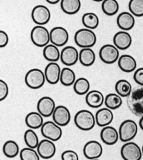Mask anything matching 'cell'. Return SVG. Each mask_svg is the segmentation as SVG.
Returning <instances> with one entry per match:
<instances>
[{
  "instance_id": "1",
  "label": "cell",
  "mask_w": 143,
  "mask_h": 160,
  "mask_svg": "<svg viewBox=\"0 0 143 160\" xmlns=\"http://www.w3.org/2000/svg\"><path fill=\"white\" fill-rule=\"evenodd\" d=\"M126 102L132 113L136 116H143V86L132 89L127 97Z\"/></svg>"
},
{
  "instance_id": "2",
  "label": "cell",
  "mask_w": 143,
  "mask_h": 160,
  "mask_svg": "<svg viewBox=\"0 0 143 160\" xmlns=\"http://www.w3.org/2000/svg\"><path fill=\"white\" fill-rule=\"evenodd\" d=\"M74 121L77 127L84 131L93 129L96 124L95 116L91 112L86 109L81 110L75 114Z\"/></svg>"
},
{
  "instance_id": "3",
  "label": "cell",
  "mask_w": 143,
  "mask_h": 160,
  "mask_svg": "<svg viewBox=\"0 0 143 160\" xmlns=\"http://www.w3.org/2000/svg\"><path fill=\"white\" fill-rule=\"evenodd\" d=\"M74 42L81 48H92L96 43V35L92 30L81 28L75 32Z\"/></svg>"
},
{
  "instance_id": "4",
  "label": "cell",
  "mask_w": 143,
  "mask_h": 160,
  "mask_svg": "<svg viewBox=\"0 0 143 160\" xmlns=\"http://www.w3.org/2000/svg\"><path fill=\"white\" fill-rule=\"evenodd\" d=\"M46 81L44 72L42 70L34 68L29 70L25 76L26 85L32 89L42 88Z\"/></svg>"
},
{
  "instance_id": "5",
  "label": "cell",
  "mask_w": 143,
  "mask_h": 160,
  "mask_svg": "<svg viewBox=\"0 0 143 160\" xmlns=\"http://www.w3.org/2000/svg\"><path fill=\"white\" fill-rule=\"evenodd\" d=\"M138 125L131 119H127L120 124L119 130V139L123 142L130 141L138 133Z\"/></svg>"
},
{
  "instance_id": "6",
  "label": "cell",
  "mask_w": 143,
  "mask_h": 160,
  "mask_svg": "<svg viewBox=\"0 0 143 160\" xmlns=\"http://www.w3.org/2000/svg\"><path fill=\"white\" fill-rule=\"evenodd\" d=\"M30 38L35 46L45 47L50 42V32L44 26L37 25L31 30Z\"/></svg>"
},
{
  "instance_id": "7",
  "label": "cell",
  "mask_w": 143,
  "mask_h": 160,
  "mask_svg": "<svg viewBox=\"0 0 143 160\" xmlns=\"http://www.w3.org/2000/svg\"><path fill=\"white\" fill-rule=\"evenodd\" d=\"M40 128L42 136L53 142L59 140L62 136V130L60 126L54 121L44 122Z\"/></svg>"
},
{
  "instance_id": "8",
  "label": "cell",
  "mask_w": 143,
  "mask_h": 160,
  "mask_svg": "<svg viewBox=\"0 0 143 160\" xmlns=\"http://www.w3.org/2000/svg\"><path fill=\"white\" fill-rule=\"evenodd\" d=\"M119 50L115 45L106 44L99 51V57L103 62L107 64H112L119 58Z\"/></svg>"
},
{
  "instance_id": "9",
  "label": "cell",
  "mask_w": 143,
  "mask_h": 160,
  "mask_svg": "<svg viewBox=\"0 0 143 160\" xmlns=\"http://www.w3.org/2000/svg\"><path fill=\"white\" fill-rule=\"evenodd\" d=\"M121 155L124 160H140L142 158V151L136 143L129 141L121 147Z\"/></svg>"
},
{
  "instance_id": "10",
  "label": "cell",
  "mask_w": 143,
  "mask_h": 160,
  "mask_svg": "<svg viewBox=\"0 0 143 160\" xmlns=\"http://www.w3.org/2000/svg\"><path fill=\"white\" fill-rule=\"evenodd\" d=\"M51 18L49 9L47 6L42 5L35 6L31 11L33 21L38 25H44L48 23Z\"/></svg>"
},
{
  "instance_id": "11",
  "label": "cell",
  "mask_w": 143,
  "mask_h": 160,
  "mask_svg": "<svg viewBox=\"0 0 143 160\" xmlns=\"http://www.w3.org/2000/svg\"><path fill=\"white\" fill-rule=\"evenodd\" d=\"M69 33L65 28L57 26L50 31V42L58 47L65 45L69 40Z\"/></svg>"
},
{
  "instance_id": "12",
  "label": "cell",
  "mask_w": 143,
  "mask_h": 160,
  "mask_svg": "<svg viewBox=\"0 0 143 160\" xmlns=\"http://www.w3.org/2000/svg\"><path fill=\"white\" fill-rule=\"evenodd\" d=\"M52 117L53 121L58 126H66L70 122L71 114L68 108L64 106H58L55 107Z\"/></svg>"
},
{
  "instance_id": "13",
  "label": "cell",
  "mask_w": 143,
  "mask_h": 160,
  "mask_svg": "<svg viewBox=\"0 0 143 160\" xmlns=\"http://www.w3.org/2000/svg\"><path fill=\"white\" fill-rule=\"evenodd\" d=\"M60 59L66 66L71 67L75 65L79 60L77 49L72 46L65 47L60 52Z\"/></svg>"
},
{
  "instance_id": "14",
  "label": "cell",
  "mask_w": 143,
  "mask_h": 160,
  "mask_svg": "<svg viewBox=\"0 0 143 160\" xmlns=\"http://www.w3.org/2000/svg\"><path fill=\"white\" fill-rule=\"evenodd\" d=\"M37 148L40 158L43 159L51 158L56 153V146L53 141L47 138L39 142Z\"/></svg>"
},
{
  "instance_id": "15",
  "label": "cell",
  "mask_w": 143,
  "mask_h": 160,
  "mask_svg": "<svg viewBox=\"0 0 143 160\" xmlns=\"http://www.w3.org/2000/svg\"><path fill=\"white\" fill-rule=\"evenodd\" d=\"M56 106L53 99L50 97H43L39 99L37 103V110L43 117L52 116Z\"/></svg>"
},
{
  "instance_id": "16",
  "label": "cell",
  "mask_w": 143,
  "mask_h": 160,
  "mask_svg": "<svg viewBox=\"0 0 143 160\" xmlns=\"http://www.w3.org/2000/svg\"><path fill=\"white\" fill-rule=\"evenodd\" d=\"M83 151L86 158L89 160H94L101 156L103 148L100 142L96 141H90L85 144Z\"/></svg>"
},
{
  "instance_id": "17",
  "label": "cell",
  "mask_w": 143,
  "mask_h": 160,
  "mask_svg": "<svg viewBox=\"0 0 143 160\" xmlns=\"http://www.w3.org/2000/svg\"><path fill=\"white\" fill-rule=\"evenodd\" d=\"M44 72L48 83L54 85L59 82L61 69L57 62H50L46 66Z\"/></svg>"
},
{
  "instance_id": "18",
  "label": "cell",
  "mask_w": 143,
  "mask_h": 160,
  "mask_svg": "<svg viewBox=\"0 0 143 160\" xmlns=\"http://www.w3.org/2000/svg\"><path fill=\"white\" fill-rule=\"evenodd\" d=\"M113 42L115 47L119 50H126L132 44V38L126 31L117 32L114 36Z\"/></svg>"
},
{
  "instance_id": "19",
  "label": "cell",
  "mask_w": 143,
  "mask_h": 160,
  "mask_svg": "<svg viewBox=\"0 0 143 160\" xmlns=\"http://www.w3.org/2000/svg\"><path fill=\"white\" fill-rule=\"evenodd\" d=\"M100 137L102 142L107 145H114L119 139V132L113 127H104L101 131Z\"/></svg>"
},
{
  "instance_id": "20",
  "label": "cell",
  "mask_w": 143,
  "mask_h": 160,
  "mask_svg": "<svg viewBox=\"0 0 143 160\" xmlns=\"http://www.w3.org/2000/svg\"><path fill=\"white\" fill-rule=\"evenodd\" d=\"M116 22L118 27L123 31H129L135 25V20L130 12H122L117 16Z\"/></svg>"
},
{
  "instance_id": "21",
  "label": "cell",
  "mask_w": 143,
  "mask_h": 160,
  "mask_svg": "<svg viewBox=\"0 0 143 160\" xmlns=\"http://www.w3.org/2000/svg\"><path fill=\"white\" fill-rule=\"evenodd\" d=\"M114 114L110 109L103 108L99 109L95 115L96 123L99 127L109 126L114 119Z\"/></svg>"
},
{
  "instance_id": "22",
  "label": "cell",
  "mask_w": 143,
  "mask_h": 160,
  "mask_svg": "<svg viewBox=\"0 0 143 160\" xmlns=\"http://www.w3.org/2000/svg\"><path fill=\"white\" fill-rule=\"evenodd\" d=\"M117 61L119 67L124 72H133L135 70L137 67L135 59L130 55H122L119 57Z\"/></svg>"
},
{
  "instance_id": "23",
  "label": "cell",
  "mask_w": 143,
  "mask_h": 160,
  "mask_svg": "<svg viewBox=\"0 0 143 160\" xmlns=\"http://www.w3.org/2000/svg\"><path fill=\"white\" fill-rule=\"evenodd\" d=\"M86 102L87 104L93 108H97L104 103V94L99 91L92 90L86 94Z\"/></svg>"
},
{
  "instance_id": "24",
  "label": "cell",
  "mask_w": 143,
  "mask_h": 160,
  "mask_svg": "<svg viewBox=\"0 0 143 160\" xmlns=\"http://www.w3.org/2000/svg\"><path fill=\"white\" fill-rule=\"evenodd\" d=\"M25 121L26 126L33 129H39L44 123L43 117L38 112H31L28 114Z\"/></svg>"
},
{
  "instance_id": "25",
  "label": "cell",
  "mask_w": 143,
  "mask_h": 160,
  "mask_svg": "<svg viewBox=\"0 0 143 160\" xmlns=\"http://www.w3.org/2000/svg\"><path fill=\"white\" fill-rule=\"evenodd\" d=\"M60 8L63 11L68 15H74L78 12L81 8L80 0H61Z\"/></svg>"
},
{
  "instance_id": "26",
  "label": "cell",
  "mask_w": 143,
  "mask_h": 160,
  "mask_svg": "<svg viewBox=\"0 0 143 160\" xmlns=\"http://www.w3.org/2000/svg\"><path fill=\"white\" fill-rule=\"evenodd\" d=\"M79 60L84 67H90L96 60V54L91 48H82L79 52Z\"/></svg>"
},
{
  "instance_id": "27",
  "label": "cell",
  "mask_w": 143,
  "mask_h": 160,
  "mask_svg": "<svg viewBox=\"0 0 143 160\" xmlns=\"http://www.w3.org/2000/svg\"><path fill=\"white\" fill-rule=\"evenodd\" d=\"M45 59L50 62H57L60 59V52L58 47L53 44H48L43 52Z\"/></svg>"
},
{
  "instance_id": "28",
  "label": "cell",
  "mask_w": 143,
  "mask_h": 160,
  "mask_svg": "<svg viewBox=\"0 0 143 160\" xmlns=\"http://www.w3.org/2000/svg\"><path fill=\"white\" fill-rule=\"evenodd\" d=\"M59 81L65 87L73 85L75 81V72L69 68H64L61 70Z\"/></svg>"
},
{
  "instance_id": "29",
  "label": "cell",
  "mask_w": 143,
  "mask_h": 160,
  "mask_svg": "<svg viewBox=\"0 0 143 160\" xmlns=\"http://www.w3.org/2000/svg\"><path fill=\"white\" fill-rule=\"evenodd\" d=\"M3 154L7 158H16L20 153L19 146L15 141L9 140L3 145Z\"/></svg>"
},
{
  "instance_id": "30",
  "label": "cell",
  "mask_w": 143,
  "mask_h": 160,
  "mask_svg": "<svg viewBox=\"0 0 143 160\" xmlns=\"http://www.w3.org/2000/svg\"><path fill=\"white\" fill-rule=\"evenodd\" d=\"M101 8L105 14L111 16L118 12L119 4L117 0H104L102 3Z\"/></svg>"
},
{
  "instance_id": "31",
  "label": "cell",
  "mask_w": 143,
  "mask_h": 160,
  "mask_svg": "<svg viewBox=\"0 0 143 160\" xmlns=\"http://www.w3.org/2000/svg\"><path fill=\"white\" fill-rule=\"evenodd\" d=\"M90 88V83L85 78H79L73 84V89L76 94L82 96L88 93Z\"/></svg>"
},
{
  "instance_id": "32",
  "label": "cell",
  "mask_w": 143,
  "mask_h": 160,
  "mask_svg": "<svg viewBox=\"0 0 143 160\" xmlns=\"http://www.w3.org/2000/svg\"><path fill=\"white\" fill-rule=\"evenodd\" d=\"M104 103L107 108L115 110L120 108L122 104L121 97L117 94L110 93L105 98Z\"/></svg>"
},
{
  "instance_id": "33",
  "label": "cell",
  "mask_w": 143,
  "mask_h": 160,
  "mask_svg": "<svg viewBox=\"0 0 143 160\" xmlns=\"http://www.w3.org/2000/svg\"><path fill=\"white\" fill-rule=\"evenodd\" d=\"M115 91L117 94L121 97H127L132 91V85L125 79L118 80L115 84Z\"/></svg>"
},
{
  "instance_id": "34",
  "label": "cell",
  "mask_w": 143,
  "mask_h": 160,
  "mask_svg": "<svg viewBox=\"0 0 143 160\" xmlns=\"http://www.w3.org/2000/svg\"><path fill=\"white\" fill-rule=\"evenodd\" d=\"M82 22L86 28L94 30L99 26L100 20L99 17L96 13L87 12L83 15L82 18Z\"/></svg>"
},
{
  "instance_id": "35",
  "label": "cell",
  "mask_w": 143,
  "mask_h": 160,
  "mask_svg": "<svg viewBox=\"0 0 143 160\" xmlns=\"http://www.w3.org/2000/svg\"><path fill=\"white\" fill-rule=\"evenodd\" d=\"M24 141L28 147L36 148L39 144V138L33 129L26 130L24 133Z\"/></svg>"
},
{
  "instance_id": "36",
  "label": "cell",
  "mask_w": 143,
  "mask_h": 160,
  "mask_svg": "<svg viewBox=\"0 0 143 160\" xmlns=\"http://www.w3.org/2000/svg\"><path fill=\"white\" fill-rule=\"evenodd\" d=\"M128 6L130 13L133 15L143 16V0H130Z\"/></svg>"
},
{
  "instance_id": "37",
  "label": "cell",
  "mask_w": 143,
  "mask_h": 160,
  "mask_svg": "<svg viewBox=\"0 0 143 160\" xmlns=\"http://www.w3.org/2000/svg\"><path fill=\"white\" fill-rule=\"evenodd\" d=\"M20 158L21 160H39L40 156L35 148L30 147L23 148L20 152Z\"/></svg>"
},
{
  "instance_id": "38",
  "label": "cell",
  "mask_w": 143,
  "mask_h": 160,
  "mask_svg": "<svg viewBox=\"0 0 143 160\" xmlns=\"http://www.w3.org/2000/svg\"><path fill=\"white\" fill-rule=\"evenodd\" d=\"M9 88L8 84L4 80L0 79V102L4 101L8 97Z\"/></svg>"
},
{
  "instance_id": "39",
  "label": "cell",
  "mask_w": 143,
  "mask_h": 160,
  "mask_svg": "<svg viewBox=\"0 0 143 160\" xmlns=\"http://www.w3.org/2000/svg\"><path fill=\"white\" fill-rule=\"evenodd\" d=\"M63 160H78V155L75 151L72 150H67L64 151L61 156Z\"/></svg>"
},
{
  "instance_id": "40",
  "label": "cell",
  "mask_w": 143,
  "mask_h": 160,
  "mask_svg": "<svg viewBox=\"0 0 143 160\" xmlns=\"http://www.w3.org/2000/svg\"><path fill=\"white\" fill-rule=\"evenodd\" d=\"M134 80L138 85L143 86V68H139L134 74Z\"/></svg>"
},
{
  "instance_id": "41",
  "label": "cell",
  "mask_w": 143,
  "mask_h": 160,
  "mask_svg": "<svg viewBox=\"0 0 143 160\" xmlns=\"http://www.w3.org/2000/svg\"><path fill=\"white\" fill-rule=\"evenodd\" d=\"M9 42V37L5 31L0 30V48L7 46Z\"/></svg>"
},
{
  "instance_id": "42",
  "label": "cell",
  "mask_w": 143,
  "mask_h": 160,
  "mask_svg": "<svg viewBox=\"0 0 143 160\" xmlns=\"http://www.w3.org/2000/svg\"><path fill=\"white\" fill-rule=\"evenodd\" d=\"M61 0H46L47 2L49 3L50 4H52V5H55V4H57L59 2H60Z\"/></svg>"
},
{
  "instance_id": "43",
  "label": "cell",
  "mask_w": 143,
  "mask_h": 160,
  "mask_svg": "<svg viewBox=\"0 0 143 160\" xmlns=\"http://www.w3.org/2000/svg\"><path fill=\"white\" fill-rule=\"evenodd\" d=\"M139 126L143 131V116L141 117L139 121Z\"/></svg>"
},
{
  "instance_id": "44",
  "label": "cell",
  "mask_w": 143,
  "mask_h": 160,
  "mask_svg": "<svg viewBox=\"0 0 143 160\" xmlns=\"http://www.w3.org/2000/svg\"><path fill=\"white\" fill-rule=\"evenodd\" d=\"M95 2H102L104 0H92Z\"/></svg>"
},
{
  "instance_id": "45",
  "label": "cell",
  "mask_w": 143,
  "mask_h": 160,
  "mask_svg": "<svg viewBox=\"0 0 143 160\" xmlns=\"http://www.w3.org/2000/svg\"><path fill=\"white\" fill-rule=\"evenodd\" d=\"M141 151H142V154L143 155V147H142V148H141Z\"/></svg>"
}]
</instances>
